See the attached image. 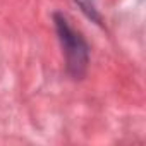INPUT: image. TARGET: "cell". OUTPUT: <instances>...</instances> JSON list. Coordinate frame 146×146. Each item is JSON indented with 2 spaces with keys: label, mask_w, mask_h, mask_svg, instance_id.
Wrapping results in <instances>:
<instances>
[{
  "label": "cell",
  "mask_w": 146,
  "mask_h": 146,
  "mask_svg": "<svg viewBox=\"0 0 146 146\" xmlns=\"http://www.w3.org/2000/svg\"><path fill=\"white\" fill-rule=\"evenodd\" d=\"M53 24L65 55V67L72 79H83L86 76L90 64V46L83 35L76 31L67 21V17L60 12L53 14Z\"/></svg>",
  "instance_id": "obj_1"
},
{
  "label": "cell",
  "mask_w": 146,
  "mask_h": 146,
  "mask_svg": "<svg viewBox=\"0 0 146 146\" xmlns=\"http://www.w3.org/2000/svg\"><path fill=\"white\" fill-rule=\"evenodd\" d=\"M76 4L81 7V11L86 14L88 19L95 21L96 24H102V16L98 14L96 7H95V4H93V0H76Z\"/></svg>",
  "instance_id": "obj_2"
}]
</instances>
